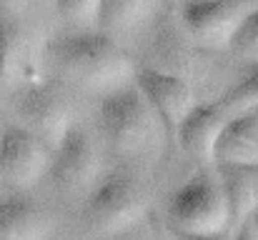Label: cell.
Masks as SVG:
<instances>
[{"instance_id":"cell-5","label":"cell","mask_w":258,"mask_h":240,"mask_svg":"<svg viewBox=\"0 0 258 240\" xmlns=\"http://www.w3.org/2000/svg\"><path fill=\"white\" fill-rule=\"evenodd\" d=\"M258 0H183L180 23L203 50H228Z\"/></svg>"},{"instance_id":"cell-2","label":"cell","mask_w":258,"mask_h":240,"mask_svg":"<svg viewBox=\"0 0 258 240\" xmlns=\"http://www.w3.org/2000/svg\"><path fill=\"white\" fill-rule=\"evenodd\" d=\"M168 225L171 233L188 235H216L231 230L233 218L218 168H203L173 193L168 203Z\"/></svg>"},{"instance_id":"cell-11","label":"cell","mask_w":258,"mask_h":240,"mask_svg":"<svg viewBox=\"0 0 258 240\" xmlns=\"http://www.w3.org/2000/svg\"><path fill=\"white\" fill-rule=\"evenodd\" d=\"M53 215L25 195H0V240H48Z\"/></svg>"},{"instance_id":"cell-10","label":"cell","mask_w":258,"mask_h":240,"mask_svg":"<svg viewBox=\"0 0 258 240\" xmlns=\"http://www.w3.org/2000/svg\"><path fill=\"white\" fill-rule=\"evenodd\" d=\"M231 118L233 115H228V110L218 100L208 103V105H196L193 113L180 125L175 140L193 160L211 165L213 155H216V145L221 140V133L226 130Z\"/></svg>"},{"instance_id":"cell-4","label":"cell","mask_w":258,"mask_h":240,"mask_svg":"<svg viewBox=\"0 0 258 240\" xmlns=\"http://www.w3.org/2000/svg\"><path fill=\"white\" fill-rule=\"evenodd\" d=\"M148 208L143 183L131 170L120 168L108 173L93 185L83 208V223L95 235H118L133 228Z\"/></svg>"},{"instance_id":"cell-8","label":"cell","mask_w":258,"mask_h":240,"mask_svg":"<svg viewBox=\"0 0 258 240\" xmlns=\"http://www.w3.org/2000/svg\"><path fill=\"white\" fill-rule=\"evenodd\" d=\"M136 85L141 88V93L146 95V100L151 103L156 115L161 118V125L166 128V133L171 138H178L180 125L198 105L196 93L190 88V80L146 65L138 70Z\"/></svg>"},{"instance_id":"cell-24","label":"cell","mask_w":258,"mask_h":240,"mask_svg":"<svg viewBox=\"0 0 258 240\" xmlns=\"http://www.w3.org/2000/svg\"><path fill=\"white\" fill-rule=\"evenodd\" d=\"M251 113H253V118L258 120V105H256V108H251Z\"/></svg>"},{"instance_id":"cell-17","label":"cell","mask_w":258,"mask_h":240,"mask_svg":"<svg viewBox=\"0 0 258 240\" xmlns=\"http://www.w3.org/2000/svg\"><path fill=\"white\" fill-rule=\"evenodd\" d=\"M228 53L248 65L258 68V8L248 13V18L241 23V28L236 30Z\"/></svg>"},{"instance_id":"cell-12","label":"cell","mask_w":258,"mask_h":240,"mask_svg":"<svg viewBox=\"0 0 258 240\" xmlns=\"http://www.w3.org/2000/svg\"><path fill=\"white\" fill-rule=\"evenodd\" d=\"M213 165H258V120L251 110L228 120L216 145Z\"/></svg>"},{"instance_id":"cell-7","label":"cell","mask_w":258,"mask_h":240,"mask_svg":"<svg viewBox=\"0 0 258 240\" xmlns=\"http://www.w3.org/2000/svg\"><path fill=\"white\" fill-rule=\"evenodd\" d=\"M55 150L23 125H10L0 135V178L13 188H33L50 175Z\"/></svg>"},{"instance_id":"cell-9","label":"cell","mask_w":258,"mask_h":240,"mask_svg":"<svg viewBox=\"0 0 258 240\" xmlns=\"http://www.w3.org/2000/svg\"><path fill=\"white\" fill-rule=\"evenodd\" d=\"M98 150L81 125H73V130L63 138V143L55 148L53 168H50V183L68 195L83 193L95 185L98 178Z\"/></svg>"},{"instance_id":"cell-16","label":"cell","mask_w":258,"mask_h":240,"mask_svg":"<svg viewBox=\"0 0 258 240\" xmlns=\"http://www.w3.org/2000/svg\"><path fill=\"white\" fill-rule=\"evenodd\" d=\"M23 65V35L18 20L0 13V83L10 80Z\"/></svg>"},{"instance_id":"cell-3","label":"cell","mask_w":258,"mask_h":240,"mask_svg":"<svg viewBox=\"0 0 258 240\" xmlns=\"http://www.w3.org/2000/svg\"><path fill=\"white\" fill-rule=\"evenodd\" d=\"M98 123L108 145L118 155H138L156 143L161 118L156 115L141 88L131 83L120 90L103 95Z\"/></svg>"},{"instance_id":"cell-6","label":"cell","mask_w":258,"mask_h":240,"mask_svg":"<svg viewBox=\"0 0 258 240\" xmlns=\"http://www.w3.org/2000/svg\"><path fill=\"white\" fill-rule=\"evenodd\" d=\"M13 108L23 128L45 140L53 150L73 130V105L53 85H25L13 95Z\"/></svg>"},{"instance_id":"cell-13","label":"cell","mask_w":258,"mask_h":240,"mask_svg":"<svg viewBox=\"0 0 258 240\" xmlns=\"http://www.w3.org/2000/svg\"><path fill=\"white\" fill-rule=\"evenodd\" d=\"M226 188L233 225H243L258 210V165H216Z\"/></svg>"},{"instance_id":"cell-1","label":"cell","mask_w":258,"mask_h":240,"mask_svg":"<svg viewBox=\"0 0 258 240\" xmlns=\"http://www.w3.org/2000/svg\"><path fill=\"white\" fill-rule=\"evenodd\" d=\"M48 60L58 75L88 93L108 95L136 83L138 75L131 55L113 35L103 30H83L53 38L48 45Z\"/></svg>"},{"instance_id":"cell-20","label":"cell","mask_w":258,"mask_h":240,"mask_svg":"<svg viewBox=\"0 0 258 240\" xmlns=\"http://www.w3.org/2000/svg\"><path fill=\"white\" fill-rule=\"evenodd\" d=\"M25 5H28V0H0V13H5V15L18 20L23 15Z\"/></svg>"},{"instance_id":"cell-23","label":"cell","mask_w":258,"mask_h":240,"mask_svg":"<svg viewBox=\"0 0 258 240\" xmlns=\"http://www.w3.org/2000/svg\"><path fill=\"white\" fill-rule=\"evenodd\" d=\"M251 223H253V228H256V233H258V210L253 213V218H251Z\"/></svg>"},{"instance_id":"cell-21","label":"cell","mask_w":258,"mask_h":240,"mask_svg":"<svg viewBox=\"0 0 258 240\" xmlns=\"http://www.w3.org/2000/svg\"><path fill=\"white\" fill-rule=\"evenodd\" d=\"M175 240H236V233L231 230H223V233H216V235H188V233H173Z\"/></svg>"},{"instance_id":"cell-18","label":"cell","mask_w":258,"mask_h":240,"mask_svg":"<svg viewBox=\"0 0 258 240\" xmlns=\"http://www.w3.org/2000/svg\"><path fill=\"white\" fill-rule=\"evenodd\" d=\"M218 103L228 110V115H238V113H246V110L256 108L258 105V68H253L238 85H233Z\"/></svg>"},{"instance_id":"cell-14","label":"cell","mask_w":258,"mask_h":240,"mask_svg":"<svg viewBox=\"0 0 258 240\" xmlns=\"http://www.w3.org/2000/svg\"><path fill=\"white\" fill-rule=\"evenodd\" d=\"M193 45H198V43L188 33L183 38L173 28H161L158 35H156V50H153L156 53V63L151 68H158L163 73L190 80L198 73V53L193 50Z\"/></svg>"},{"instance_id":"cell-19","label":"cell","mask_w":258,"mask_h":240,"mask_svg":"<svg viewBox=\"0 0 258 240\" xmlns=\"http://www.w3.org/2000/svg\"><path fill=\"white\" fill-rule=\"evenodd\" d=\"M55 8L63 20L86 25V23H98L100 0H55Z\"/></svg>"},{"instance_id":"cell-15","label":"cell","mask_w":258,"mask_h":240,"mask_svg":"<svg viewBox=\"0 0 258 240\" xmlns=\"http://www.w3.org/2000/svg\"><path fill=\"white\" fill-rule=\"evenodd\" d=\"M156 0H100L98 28L108 35H125L143 25L153 13Z\"/></svg>"},{"instance_id":"cell-22","label":"cell","mask_w":258,"mask_h":240,"mask_svg":"<svg viewBox=\"0 0 258 240\" xmlns=\"http://www.w3.org/2000/svg\"><path fill=\"white\" fill-rule=\"evenodd\" d=\"M236 240H258V233H256V228H253V223H251V220H246L243 225H238V230H236Z\"/></svg>"}]
</instances>
